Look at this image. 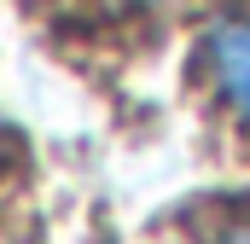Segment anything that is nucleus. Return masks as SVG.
<instances>
[{"label":"nucleus","instance_id":"1","mask_svg":"<svg viewBox=\"0 0 250 244\" xmlns=\"http://www.w3.org/2000/svg\"><path fill=\"white\" fill-rule=\"evenodd\" d=\"M204 93L227 111V122L250 140V6H221L198 35Z\"/></svg>","mask_w":250,"mask_h":244},{"label":"nucleus","instance_id":"2","mask_svg":"<svg viewBox=\"0 0 250 244\" xmlns=\"http://www.w3.org/2000/svg\"><path fill=\"white\" fill-rule=\"evenodd\" d=\"M105 12H140V6H157V0H99Z\"/></svg>","mask_w":250,"mask_h":244},{"label":"nucleus","instance_id":"3","mask_svg":"<svg viewBox=\"0 0 250 244\" xmlns=\"http://www.w3.org/2000/svg\"><path fill=\"white\" fill-rule=\"evenodd\" d=\"M221 244H250V227H239V233H227Z\"/></svg>","mask_w":250,"mask_h":244},{"label":"nucleus","instance_id":"4","mask_svg":"<svg viewBox=\"0 0 250 244\" xmlns=\"http://www.w3.org/2000/svg\"><path fill=\"white\" fill-rule=\"evenodd\" d=\"M0 151H6V134H0Z\"/></svg>","mask_w":250,"mask_h":244}]
</instances>
